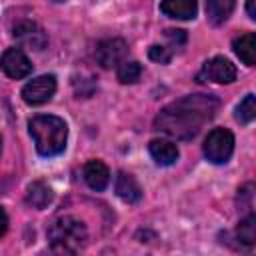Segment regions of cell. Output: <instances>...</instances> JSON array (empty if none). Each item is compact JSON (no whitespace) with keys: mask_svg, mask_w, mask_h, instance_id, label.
Returning <instances> with one entry per match:
<instances>
[{"mask_svg":"<svg viewBox=\"0 0 256 256\" xmlns=\"http://www.w3.org/2000/svg\"><path fill=\"white\" fill-rule=\"evenodd\" d=\"M82 178H84V182L88 184L90 190L102 192L110 184V170L100 160H88L82 168Z\"/></svg>","mask_w":256,"mask_h":256,"instance_id":"cell-10","label":"cell"},{"mask_svg":"<svg viewBox=\"0 0 256 256\" xmlns=\"http://www.w3.org/2000/svg\"><path fill=\"white\" fill-rule=\"evenodd\" d=\"M236 240L240 246L252 248L256 244V216L248 214L244 220H240L238 228H236Z\"/></svg>","mask_w":256,"mask_h":256,"instance_id":"cell-17","label":"cell"},{"mask_svg":"<svg viewBox=\"0 0 256 256\" xmlns=\"http://www.w3.org/2000/svg\"><path fill=\"white\" fill-rule=\"evenodd\" d=\"M52 2H62V0H52Z\"/></svg>","mask_w":256,"mask_h":256,"instance_id":"cell-24","label":"cell"},{"mask_svg":"<svg viewBox=\"0 0 256 256\" xmlns=\"http://www.w3.org/2000/svg\"><path fill=\"white\" fill-rule=\"evenodd\" d=\"M14 38L22 44V46H26V48H30V50H42L44 46H46V42H48V38H46V34H44V30L36 24V22H32V20H22V22H18L16 26H14Z\"/></svg>","mask_w":256,"mask_h":256,"instance_id":"cell-9","label":"cell"},{"mask_svg":"<svg viewBox=\"0 0 256 256\" xmlns=\"http://www.w3.org/2000/svg\"><path fill=\"white\" fill-rule=\"evenodd\" d=\"M148 152H150V156L154 158V162L158 166H172L180 156L178 146L172 140H166V138H154L148 144Z\"/></svg>","mask_w":256,"mask_h":256,"instance_id":"cell-11","label":"cell"},{"mask_svg":"<svg viewBox=\"0 0 256 256\" xmlns=\"http://www.w3.org/2000/svg\"><path fill=\"white\" fill-rule=\"evenodd\" d=\"M140 74H142V66L136 62V60H122L118 66H116V76L122 84H134L140 80Z\"/></svg>","mask_w":256,"mask_h":256,"instance_id":"cell-18","label":"cell"},{"mask_svg":"<svg viewBox=\"0 0 256 256\" xmlns=\"http://www.w3.org/2000/svg\"><path fill=\"white\" fill-rule=\"evenodd\" d=\"M8 230V214L4 212V208H0V238L6 234Z\"/></svg>","mask_w":256,"mask_h":256,"instance_id":"cell-22","label":"cell"},{"mask_svg":"<svg viewBox=\"0 0 256 256\" xmlns=\"http://www.w3.org/2000/svg\"><path fill=\"white\" fill-rule=\"evenodd\" d=\"M88 240V230L82 220L74 216H60L48 228V242L54 252L74 254Z\"/></svg>","mask_w":256,"mask_h":256,"instance_id":"cell-3","label":"cell"},{"mask_svg":"<svg viewBox=\"0 0 256 256\" xmlns=\"http://www.w3.org/2000/svg\"><path fill=\"white\" fill-rule=\"evenodd\" d=\"M28 130L40 156L52 158L64 152L68 140V126L62 118L52 114H38L28 122Z\"/></svg>","mask_w":256,"mask_h":256,"instance_id":"cell-2","label":"cell"},{"mask_svg":"<svg viewBox=\"0 0 256 256\" xmlns=\"http://www.w3.org/2000/svg\"><path fill=\"white\" fill-rule=\"evenodd\" d=\"M54 92H56V76L42 74L24 84L22 100L30 106H40V104H46L54 96Z\"/></svg>","mask_w":256,"mask_h":256,"instance_id":"cell-5","label":"cell"},{"mask_svg":"<svg viewBox=\"0 0 256 256\" xmlns=\"http://www.w3.org/2000/svg\"><path fill=\"white\" fill-rule=\"evenodd\" d=\"M160 12L176 20H192L198 12V0H162Z\"/></svg>","mask_w":256,"mask_h":256,"instance_id":"cell-12","label":"cell"},{"mask_svg":"<svg viewBox=\"0 0 256 256\" xmlns=\"http://www.w3.org/2000/svg\"><path fill=\"white\" fill-rule=\"evenodd\" d=\"M220 102L212 94H188L168 104L154 120L156 130L176 140L194 138L206 122H210Z\"/></svg>","mask_w":256,"mask_h":256,"instance_id":"cell-1","label":"cell"},{"mask_svg":"<svg viewBox=\"0 0 256 256\" xmlns=\"http://www.w3.org/2000/svg\"><path fill=\"white\" fill-rule=\"evenodd\" d=\"M232 48H234L236 56L246 66H254L256 64V34L254 32H246L240 38H236Z\"/></svg>","mask_w":256,"mask_h":256,"instance_id":"cell-14","label":"cell"},{"mask_svg":"<svg viewBox=\"0 0 256 256\" xmlns=\"http://www.w3.org/2000/svg\"><path fill=\"white\" fill-rule=\"evenodd\" d=\"M128 46L122 38H106L96 46V60L102 68H116L122 60H126Z\"/></svg>","mask_w":256,"mask_h":256,"instance_id":"cell-7","label":"cell"},{"mask_svg":"<svg viewBox=\"0 0 256 256\" xmlns=\"http://www.w3.org/2000/svg\"><path fill=\"white\" fill-rule=\"evenodd\" d=\"M234 116H236V120L240 124H250L256 118V98H254V94H246L240 100V104L236 106V114Z\"/></svg>","mask_w":256,"mask_h":256,"instance_id":"cell-19","label":"cell"},{"mask_svg":"<svg viewBox=\"0 0 256 256\" xmlns=\"http://www.w3.org/2000/svg\"><path fill=\"white\" fill-rule=\"evenodd\" d=\"M52 198H54V194H52L50 186H46L44 182H32L26 188V202L32 208L42 210V208H46L52 202Z\"/></svg>","mask_w":256,"mask_h":256,"instance_id":"cell-16","label":"cell"},{"mask_svg":"<svg viewBox=\"0 0 256 256\" xmlns=\"http://www.w3.org/2000/svg\"><path fill=\"white\" fill-rule=\"evenodd\" d=\"M236 80V66L224 58L214 56L208 62H204L202 70L198 72V82H216V84H230Z\"/></svg>","mask_w":256,"mask_h":256,"instance_id":"cell-6","label":"cell"},{"mask_svg":"<svg viewBox=\"0 0 256 256\" xmlns=\"http://www.w3.org/2000/svg\"><path fill=\"white\" fill-rule=\"evenodd\" d=\"M254 2H256V0H246V12H248V18H250V20H256V8H254Z\"/></svg>","mask_w":256,"mask_h":256,"instance_id":"cell-23","label":"cell"},{"mask_svg":"<svg viewBox=\"0 0 256 256\" xmlns=\"http://www.w3.org/2000/svg\"><path fill=\"white\" fill-rule=\"evenodd\" d=\"M234 0H206V18L212 26H220L230 18Z\"/></svg>","mask_w":256,"mask_h":256,"instance_id":"cell-15","label":"cell"},{"mask_svg":"<svg viewBox=\"0 0 256 256\" xmlns=\"http://www.w3.org/2000/svg\"><path fill=\"white\" fill-rule=\"evenodd\" d=\"M114 190H116V194H118L124 202H128V204H136V202H140V198H142V188H140V184H138L136 178H134L132 174H128V172H118L116 182H114Z\"/></svg>","mask_w":256,"mask_h":256,"instance_id":"cell-13","label":"cell"},{"mask_svg":"<svg viewBox=\"0 0 256 256\" xmlns=\"http://www.w3.org/2000/svg\"><path fill=\"white\" fill-rule=\"evenodd\" d=\"M2 72L12 80H22L32 72V62L20 48H8L0 60Z\"/></svg>","mask_w":256,"mask_h":256,"instance_id":"cell-8","label":"cell"},{"mask_svg":"<svg viewBox=\"0 0 256 256\" xmlns=\"http://www.w3.org/2000/svg\"><path fill=\"white\" fill-rule=\"evenodd\" d=\"M148 58L154 60V62H158V64H168V62L172 60V48L154 44V46H150V50H148Z\"/></svg>","mask_w":256,"mask_h":256,"instance_id":"cell-20","label":"cell"},{"mask_svg":"<svg viewBox=\"0 0 256 256\" xmlns=\"http://www.w3.org/2000/svg\"><path fill=\"white\" fill-rule=\"evenodd\" d=\"M164 36L170 40V46H174V48H180V46H184V42H186V32H184V30L168 28V30L164 32Z\"/></svg>","mask_w":256,"mask_h":256,"instance_id":"cell-21","label":"cell"},{"mask_svg":"<svg viewBox=\"0 0 256 256\" xmlns=\"http://www.w3.org/2000/svg\"><path fill=\"white\" fill-rule=\"evenodd\" d=\"M234 152V134L226 128H214L204 140V156L212 164H224Z\"/></svg>","mask_w":256,"mask_h":256,"instance_id":"cell-4","label":"cell"},{"mask_svg":"<svg viewBox=\"0 0 256 256\" xmlns=\"http://www.w3.org/2000/svg\"><path fill=\"white\" fill-rule=\"evenodd\" d=\"M0 150H2V140H0Z\"/></svg>","mask_w":256,"mask_h":256,"instance_id":"cell-25","label":"cell"}]
</instances>
